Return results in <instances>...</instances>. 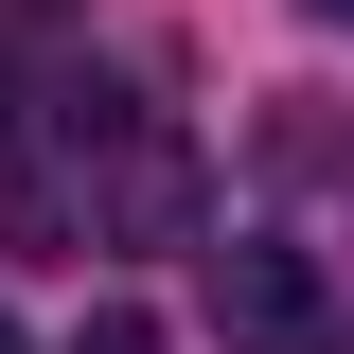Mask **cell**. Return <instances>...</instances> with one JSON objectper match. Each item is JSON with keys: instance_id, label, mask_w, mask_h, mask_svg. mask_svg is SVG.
Wrapping results in <instances>:
<instances>
[{"instance_id": "1", "label": "cell", "mask_w": 354, "mask_h": 354, "mask_svg": "<svg viewBox=\"0 0 354 354\" xmlns=\"http://www.w3.org/2000/svg\"><path fill=\"white\" fill-rule=\"evenodd\" d=\"M195 301H213L230 354H319V283H301V248H213V266H195Z\"/></svg>"}, {"instance_id": "2", "label": "cell", "mask_w": 354, "mask_h": 354, "mask_svg": "<svg viewBox=\"0 0 354 354\" xmlns=\"http://www.w3.org/2000/svg\"><path fill=\"white\" fill-rule=\"evenodd\" d=\"M71 354H160V337H142V319H124V301H106V319H88V337H71Z\"/></svg>"}, {"instance_id": "3", "label": "cell", "mask_w": 354, "mask_h": 354, "mask_svg": "<svg viewBox=\"0 0 354 354\" xmlns=\"http://www.w3.org/2000/svg\"><path fill=\"white\" fill-rule=\"evenodd\" d=\"M319 18H337V36H354V0H319Z\"/></svg>"}, {"instance_id": "4", "label": "cell", "mask_w": 354, "mask_h": 354, "mask_svg": "<svg viewBox=\"0 0 354 354\" xmlns=\"http://www.w3.org/2000/svg\"><path fill=\"white\" fill-rule=\"evenodd\" d=\"M0 354H18V319H0Z\"/></svg>"}]
</instances>
